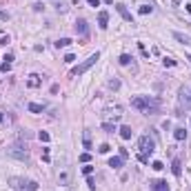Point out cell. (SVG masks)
Segmentation results:
<instances>
[{
	"mask_svg": "<svg viewBox=\"0 0 191 191\" xmlns=\"http://www.w3.org/2000/svg\"><path fill=\"white\" fill-rule=\"evenodd\" d=\"M131 107L138 109V111H145V113H158L160 102H158L156 98H151V96H138V98L131 100Z\"/></svg>",
	"mask_w": 191,
	"mask_h": 191,
	"instance_id": "1",
	"label": "cell"
},
{
	"mask_svg": "<svg viewBox=\"0 0 191 191\" xmlns=\"http://www.w3.org/2000/svg\"><path fill=\"white\" fill-rule=\"evenodd\" d=\"M156 151V142L151 140L149 136H142L138 140V160L140 162H149V156Z\"/></svg>",
	"mask_w": 191,
	"mask_h": 191,
	"instance_id": "2",
	"label": "cell"
},
{
	"mask_svg": "<svg viewBox=\"0 0 191 191\" xmlns=\"http://www.w3.org/2000/svg\"><path fill=\"white\" fill-rule=\"evenodd\" d=\"M9 187L16 191H38V182L36 180H25V178H9Z\"/></svg>",
	"mask_w": 191,
	"mask_h": 191,
	"instance_id": "3",
	"label": "cell"
},
{
	"mask_svg": "<svg viewBox=\"0 0 191 191\" xmlns=\"http://www.w3.org/2000/svg\"><path fill=\"white\" fill-rule=\"evenodd\" d=\"M98 60H100V53L96 51V53H93V56H89V58H87L85 62H80V65H76L73 69H71V73H69V76H71V78H76V76H82L87 69H91V67H93Z\"/></svg>",
	"mask_w": 191,
	"mask_h": 191,
	"instance_id": "4",
	"label": "cell"
},
{
	"mask_svg": "<svg viewBox=\"0 0 191 191\" xmlns=\"http://www.w3.org/2000/svg\"><path fill=\"white\" fill-rule=\"evenodd\" d=\"M7 156L16 158V160H20V162H27L29 160V151H27L25 145H11L9 149H7Z\"/></svg>",
	"mask_w": 191,
	"mask_h": 191,
	"instance_id": "5",
	"label": "cell"
},
{
	"mask_svg": "<svg viewBox=\"0 0 191 191\" xmlns=\"http://www.w3.org/2000/svg\"><path fill=\"white\" fill-rule=\"evenodd\" d=\"M40 85H42V76H38V73H31L29 78H27V87H29V89H38Z\"/></svg>",
	"mask_w": 191,
	"mask_h": 191,
	"instance_id": "6",
	"label": "cell"
},
{
	"mask_svg": "<svg viewBox=\"0 0 191 191\" xmlns=\"http://www.w3.org/2000/svg\"><path fill=\"white\" fill-rule=\"evenodd\" d=\"M149 185H151V189H153V191H169L167 180H151Z\"/></svg>",
	"mask_w": 191,
	"mask_h": 191,
	"instance_id": "7",
	"label": "cell"
},
{
	"mask_svg": "<svg viewBox=\"0 0 191 191\" xmlns=\"http://www.w3.org/2000/svg\"><path fill=\"white\" fill-rule=\"evenodd\" d=\"M98 27H100V29H107V27H109V14H107V11H100V14H98Z\"/></svg>",
	"mask_w": 191,
	"mask_h": 191,
	"instance_id": "8",
	"label": "cell"
},
{
	"mask_svg": "<svg viewBox=\"0 0 191 191\" xmlns=\"http://www.w3.org/2000/svg\"><path fill=\"white\" fill-rule=\"evenodd\" d=\"M173 38H176L178 42H182V45H189V47H191V36L180 33V31H173Z\"/></svg>",
	"mask_w": 191,
	"mask_h": 191,
	"instance_id": "9",
	"label": "cell"
},
{
	"mask_svg": "<svg viewBox=\"0 0 191 191\" xmlns=\"http://www.w3.org/2000/svg\"><path fill=\"white\" fill-rule=\"evenodd\" d=\"M76 31H78V33H82V36H87L89 33V27H87V20H76Z\"/></svg>",
	"mask_w": 191,
	"mask_h": 191,
	"instance_id": "10",
	"label": "cell"
},
{
	"mask_svg": "<svg viewBox=\"0 0 191 191\" xmlns=\"http://www.w3.org/2000/svg\"><path fill=\"white\" fill-rule=\"evenodd\" d=\"M116 11L122 16V18H125L127 22H131V20H133V18H131V14H129V9H127L125 5H116Z\"/></svg>",
	"mask_w": 191,
	"mask_h": 191,
	"instance_id": "11",
	"label": "cell"
},
{
	"mask_svg": "<svg viewBox=\"0 0 191 191\" xmlns=\"http://www.w3.org/2000/svg\"><path fill=\"white\" fill-rule=\"evenodd\" d=\"M180 102L185 105V109H189V107H191V93H189V91L180 89Z\"/></svg>",
	"mask_w": 191,
	"mask_h": 191,
	"instance_id": "12",
	"label": "cell"
},
{
	"mask_svg": "<svg viewBox=\"0 0 191 191\" xmlns=\"http://www.w3.org/2000/svg\"><path fill=\"white\" fill-rule=\"evenodd\" d=\"M131 136H133V131H131V127H129V125L120 127V138H122V140H129Z\"/></svg>",
	"mask_w": 191,
	"mask_h": 191,
	"instance_id": "13",
	"label": "cell"
},
{
	"mask_svg": "<svg viewBox=\"0 0 191 191\" xmlns=\"http://www.w3.org/2000/svg\"><path fill=\"white\" fill-rule=\"evenodd\" d=\"M27 109L31 111V113H42L45 111V105H38V102H29V107Z\"/></svg>",
	"mask_w": 191,
	"mask_h": 191,
	"instance_id": "14",
	"label": "cell"
},
{
	"mask_svg": "<svg viewBox=\"0 0 191 191\" xmlns=\"http://www.w3.org/2000/svg\"><path fill=\"white\" fill-rule=\"evenodd\" d=\"M173 138H176V140H185L187 138V129L185 127H178V129L173 131Z\"/></svg>",
	"mask_w": 191,
	"mask_h": 191,
	"instance_id": "15",
	"label": "cell"
},
{
	"mask_svg": "<svg viewBox=\"0 0 191 191\" xmlns=\"http://www.w3.org/2000/svg\"><path fill=\"white\" fill-rule=\"evenodd\" d=\"M122 162H125V160H122L120 156H118V158H111V160H109V167H111V169H120Z\"/></svg>",
	"mask_w": 191,
	"mask_h": 191,
	"instance_id": "16",
	"label": "cell"
},
{
	"mask_svg": "<svg viewBox=\"0 0 191 191\" xmlns=\"http://www.w3.org/2000/svg\"><path fill=\"white\" fill-rule=\"evenodd\" d=\"M71 45V38H60V40H56V47H58V49H65V47H69Z\"/></svg>",
	"mask_w": 191,
	"mask_h": 191,
	"instance_id": "17",
	"label": "cell"
},
{
	"mask_svg": "<svg viewBox=\"0 0 191 191\" xmlns=\"http://www.w3.org/2000/svg\"><path fill=\"white\" fill-rule=\"evenodd\" d=\"M151 11H153V7H151V5H142L140 9H138V14H140V16H147V14H151Z\"/></svg>",
	"mask_w": 191,
	"mask_h": 191,
	"instance_id": "18",
	"label": "cell"
},
{
	"mask_svg": "<svg viewBox=\"0 0 191 191\" xmlns=\"http://www.w3.org/2000/svg\"><path fill=\"white\" fill-rule=\"evenodd\" d=\"M102 129H105L107 133H113V131H116V125H113V122H105V125H102Z\"/></svg>",
	"mask_w": 191,
	"mask_h": 191,
	"instance_id": "19",
	"label": "cell"
},
{
	"mask_svg": "<svg viewBox=\"0 0 191 191\" xmlns=\"http://www.w3.org/2000/svg\"><path fill=\"white\" fill-rule=\"evenodd\" d=\"M180 160H178V158H176V160H173V176H180Z\"/></svg>",
	"mask_w": 191,
	"mask_h": 191,
	"instance_id": "20",
	"label": "cell"
},
{
	"mask_svg": "<svg viewBox=\"0 0 191 191\" xmlns=\"http://www.w3.org/2000/svg\"><path fill=\"white\" fill-rule=\"evenodd\" d=\"M58 180H60V185H69V173H67V171H62Z\"/></svg>",
	"mask_w": 191,
	"mask_h": 191,
	"instance_id": "21",
	"label": "cell"
},
{
	"mask_svg": "<svg viewBox=\"0 0 191 191\" xmlns=\"http://www.w3.org/2000/svg\"><path fill=\"white\" fill-rule=\"evenodd\" d=\"M131 60H133V58H131L129 53H122V56H120V65H129Z\"/></svg>",
	"mask_w": 191,
	"mask_h": 191,
	"instance_id": "22",
	"label": "cell"
},
{
	"mask_svg": "<svg viewBox=\"0 0 191 191\" xmlns=\"http://www.w3.org/2000/svg\"><path fill=\"white\" fill-rule=\"evenodd\" d=\"M38 138H40L42 142H49V140H51V136L47 133V131H40V133H38Z\"/></svg>",
	"mask_w": 191,
	"mask_h": 191,
	"instance_id": "23",
	"label": "cell"
},
{
	"mask_svg": "<svg viewBox=\"0 0 191 191\" xmlns=\"http://www.w3.org/2000/svg\"><path fill=\"white\" fill-rule=\"evenodd\" d=\"M109 89H120V80H116V78L109 80Z\"/></svg>",
	"mask_w": 191,
	"mask_h": 191,
	"instance_id": "24",
	"label": "cell"
},
{
	"mask_svg": "<svg viewBox=\"0 0 191 191\" xmlns=\"http://www.w3.org/2000/svg\"><path fill=\"white\" fill-rule=\"evenodd\" d=\"M151 169H156V171H162V169H165V165H162L160 160H156L153 165H151Z\"/></svg>",
	"mask_w": 191,
	"mask_h": 191,
	"instance_id": "25",
	"label": "cell"
},
{
	"mask_svg": "<svg viewBox=\"0 0 191 191\" xmlns=\"http://www.w3.org/2000/svg\"><path fill=\"white\" fill-rule=\"evenodd\" d=\"M0 69H2V71H5V73H9V69H11V62H2V65H0Z\"/></svg>",
	"mask_w": 191,
	"mask_h": 191,
	"instance_id": "26",
	"label": "cell"
},
{
	"mask_svg": "<svg viewBox=\"0 0 191 191\" xmlns=\"http://www.w3.org/2000/svg\"><path fill=\"white\" fill-rule=\"evenodd\" d=\"M165 67H176V60H173V58H165Z\"/></svg>",
	"mask_w": 191,
	"mask_h": 191,
	"instance_id": "27",
	"label": "cell"
},
{
	"mask_svg": "<svg viewBox=\"0 0 191 191\" xmlns=\"http://www.w3.org/2000/svg\"><path fill=\"white\" fill-rule=\"evenodd\" d=\"M82 173H85V176H91V173H93V167H91V165H87L85 169H82Z\"/></svg>",
	"mask_w": 191,
	"mask_h": 191,
	"instance_id": "28",
	"label": "cell"
},
{
	"mask_svg": "<svg viewBox=\"0 0 191 191\" xmlns=\"http://www.w3.org/2000/svg\"><path fill=\"white\" fill-rule=\"evenodd\" d=\"M42 160H45V162H49V160H51V156H49V149H42Z\"/></svg>",
	"mask_w": 191,
	"mask_h": 191,
	"instance_id": "29",
	"label": "cell"
},
{
	"mask_svg": "<svg viewBox=\"0 0 191 191\" xmlns=\"http://www.w3.org/2000/svg\"><path fill=\"white\" fill-rule=\"evenodd\" d=\"M9 45V36H0V47Z\"/></svg>",
	"mask_w": 191,
	"mask_h": 191,
	"instance_id": "30",
	"label": "cell"
},
{
	"mask_svg": "<svg viewBox=\"0 0 191 191\" xmlns=\"http://www.w3.org/2000/svg\"><path fill=\"white\" fill-rule=\"evenodd\" d=\"M87 185H89V189H96V180L91 176H87Z\"/></svg>",
	"mask_w": 191,
	"mask_h": 191,
	"instance_id": "31",
	"label": "cell"
},
{
	"mask_svg": "<svg viewBox=\"0 0 191 191\" xmlns=\"http://www.w3.org/2000/svg\"><path fill=\"white\" fill-rule=\"evenodd\" d=\"M98 151H100V153H109L111 147H109V145H100V149H98Z\"/></svg>",
	"mask_w": 191,
	"mask_h": 191,
	"instance_id": "32",
	"label": "cell"
},
{
	"mask_svg": "<svg viewBox=\"0 0 191 191\" xmlns=\"http://www.w3.org/2000/svg\"><path fill=\"white\" fill-rule=\"evenodd\" d=\"M73 60H76V56H73V53H67V56H65V62H69V65H71Z\"/></svg>",
	"mask_w": 191,
	"mask_h": 191,
	"instance_id": "33",
	"label": "cell"
},
{
	"mask_svg": "<svg viewBox=\"0 0 191 191\" xmlns=\"http://www.w3.org/2000/svg\"><path fill=\"white\" fill-rule=\"evenodd\" d=\"M87 5L89 7H100V0H87Z\"/></svg>",
	"mask_w": 191,
	"mask_h": 191,
	"instance_id": "34",
	"label": "cell"
},
{
	"mask_svg": "<svg viewBox=\"0 0 191 191\" xmlns=\"http://www.w3.org/2000/svg\"><path fill=\"white\" fill-rule=\"evenodd\" d=\"M89 160H91L89 153H82V156H80V162H89Z\"/></svg>",
	"mask_w": 191,
	"mask_h": 191,
	"instance_id": "35",
	"label": "cell"
},
{
	"mask_svg": "<svg viewBox=\"0 0 191 191\" xmlns=\"http://www.w3.org/2000/svg\"><path fill=\"white\" fill-rule=\"evenodd\" d=\"M0 20H9V14L7 11H0Z\"/></svg>",
	"mask_w": 191,
	"mask_h": 191,
	"instance_id": "36",
	"label": "cell"
},
{
	"mask_svg": "<svg viewBox=\"0 0 191 191\" xmlns=\"http://www.w3.org/2000/svg\"><path fill=\"white\" fill-rule=\"evenodd\" d=\"M85 147H87V149H91V140H89V136H85Z\"/></svg>",
	"mask_w": 191,
	"mask_h": 191,
	"instance_id": "37",
	"label": "cell"
},
{
	"mask_svg": "<svg viewBox=\"0 0 191 191\" xmlns=\"http://www.w3.org/2000/svg\"><path fill=\"white\" fill-rule=\"evenodd\" d=\"M187 7V11H189V14H191V2H189V5H185Z\"/></svg>",
	"mask_w": 191,
	"mask_h": 191,
	"instance_id": "38",
	"label": "cell"
},
{
	"mask_svg": "<svg viewBox=\"0 0 191 191\" xmlns=\"http://www.w3.org/2000/svg\"><path fill=\"white\" fill-rule=\"evenodd\" d=\"M102 2H105V5H111V2H113V0H102Z\"/></svg>",
	"mask_w": 191,
	"mask_h": 191,
	"instance_id": "39",
	"label": "cell"
},
{
	"mask_svg": "<svg viewBox=\"0 0 191 191\" xmlns=\"http://www.w3.org/2000/svg\"><path fill=\"white\" fill-rule=\"evenodd\" d=\"M2 120H5V116H2V113H0V122H2Z\"/></svg>",
	"mask_w": 191,
	"mask_h": 191,
	"instance_id": "40",
	"label": "cell"
},
{
	"mask_svg": "<svg viewBox=\"0 0 191 191\" xmlns=\"http://www.w3.org/2000/svg\"><path fill=\"white\" fill-rule=\"evenodd\" d=\"M187 60H189V62H191V53H189V56H187Z\"/></svg>",
	"mask_w": 191,
	"mask_h": 191,
	"instance_id": "41",
	"label": "cell"
}]
</instances>
